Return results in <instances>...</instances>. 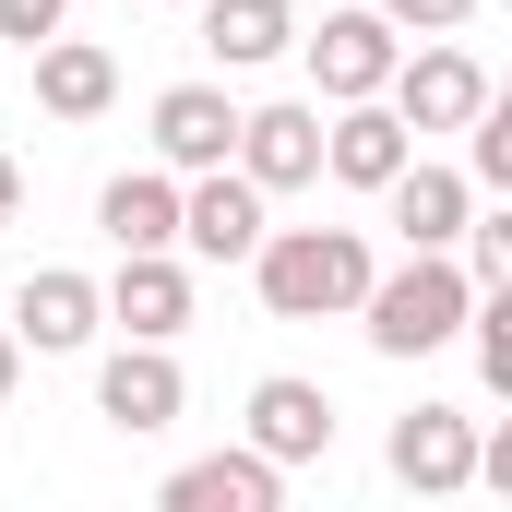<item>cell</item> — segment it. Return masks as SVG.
<instances>
[{"instance_id":"25","label":"cell","mask_w":512,"mask_h":512,"mask_svg":"<svg viewBox=\"0 0 512 512\" xmlns=\"http://www.w3.org/2000/svg\"><path fill=\"white\" fill-rule=\"evenodd\" d=\"M167 12H191V0H167Z\"/></svg>"},{"instance_id":"18","label":"cell","mask_w":512,"mask_h":512,"mask_svg":"<svg viewBox=\"0 0 512 512\" xmlns=\"http://www.w3.org/2000/svg\"><path fill=\"white\" fill-rule=\"evenodd\" d=\"M191 12H203L215 72H262V60L298 48V0H191Z\"/></svg>"},{"instance_id":"10","label":"cell","mask_w":512,"mask_h":512,"mask_svg":"<svg viewBox=\"0 0 512 512\" xmlns=\"http://www.w3.org/2000/svg\"><path fill=\"white\" fill-rule=\"evenodd\" d=\"M370 203H382V227L405 239V251H453V239H465V215H477V179H465V167H429V155H405V167H393Z\"/></svg>"},{"instance_id":"3","label":"cell","mask_w":512,"mask_h":512,"mask_svg":"<svg viewBox=\"0 0 512 512\" xmlns=\"http://www.w3.org/2000/svg\"><path fill=\"white\" fill-rule=\"evenodd\" d=\"M489 96H501V84H489V60H477V48H453V36L405 48V60H393V84H382V108H393L405 131H465Z\"/></svg>"},{"instance_id":"16","label":"cell","mask_w":512,"mask_h":512,"mask_svg":"<svg viewBox=\"0 0 512 512\" xmlns=\"http://www.w3.org/2000/svg\"><path fill=\"white\" fill-rule=\"evenodd\" d=\"M405 155H417V131L393 120L382 96H346V108L322 120V179H346V191H382Z\"/></svg>"},{"instance_id":"14","label":"cell","mask_w":512,"mask_h":512,"mask_svg":"<svg viewBox=\"0 0 512 512\" xmlns=\"http://www.w3.org/2000/svg\"><path fill=\"white\" fill-rule=\"evenodd\" d=\"M143 120H155V167L191 179V167H227V143H239V96H227V84H167Z\"/></svg>"},{"instance_id":"4","label":"cell","mask_w":512,"mask_h":512,"mask_svg":"<svg viewBox=\"0 0 512 512\" xmlns=\"http://www.w3.org/2000/svg\"><path fill=\"white\" fill-rule=\"evenodd\" d=\"M96 417H108L120 441H155V429H179V417H191L179 346H143V334H120V346L96 358Z\"/></svg>"},{"instance_id":"7","label":"cell","mask_w":512,"mask_h":512,"mask_svg":"<svg viewBox=\"0 0 512 512\" xmlns=\"http://www.w3.org/2000/svg\"><path fill=\"white\" fill-rule=\"evenodd\" d=\"M108 334V298H96V274H72V262H36L24 286H12V346H36V358H84Z\"/></svg>"},{"instance_id":"22","label":"cell","mask_w":512,"mask_h":512,"mask_svg":"<svg viewBox=\"0 0 512 512\" xmlns=\"http://www.w3.org/2000/svg\"><path fill=\"white\" fill-rule=\"evenodd\" d=\"M72 24V0H0V36L12 48H36V36H60Z\"/></svg>"},{"instance_id":"24","label":"cell","mask_w":512,"mask_h":512,"mask_svg":"<svg viewBox=\"0 0 512 512\" xmlns=\"http://www.w3.org/2000/svg\"><path fill=\"white\" fill-rule=\"evenodd\" d=\"M12 215H24V167L0 155V227H12Z\"/></svg>"},{"instance_id":"8","label":"cell","mask_w":512,"mask_h":512,"mask_svg":"<svg viewBox=\"0 0 512 512\" xmlns=\"http://www.w3.org/2000/svg\"><path fill=\"white\" fill-rule=\"evenodd\" d=\"M227 167L262 179V191H310L322 179V96H274V108H239V143Z\"/></svg>"},{"instance_id":"2","label":"cell","mask_w":512,"mask_h":512,"mask_svg":"<svg viewBox=\"0 0 512 512\" xmlns=\"http://www.w3.org/2000/svg\"><path fill=\"white\" fill-rule=\"evenodd\" d=\"M465 298H477V274L453 251H405L393 274H370L358 286V334H370V358H441L453 334H465Z\"/></svg>"},{"instance_id":"23","label":"cell","mask_w":512,"mask_h":512,"mask_svg":"<svg viewBox=\"0 0 512 512\" xmlns=\"http://www.w3.org/2000/svg\"><path fill=\"white\" fill-rule=\"evenodd\" d=\"M24 393V346H12V322H0V405Z\"/></svg>"},{"instance_id":"12","label":"cell","mask_w":512,"mask_h":512,"mask_svg":"<svg viewBox=\"0 0 512 512\" xmlns=\"http://www.w3.org/2000/svg\"><path fill=\"white\" fill-rule=\"evenodd\" d=\"M251 453H274V465H322L334 453V393L298 382V370H274V382H251V429H239Z\"/></svg>"},{"instance_id":"9","label":"cell","mask_w":512,"mask_h":512,"mask_svg":"<svg viewBox=\"0 0 512 512\" xmlns=\"http://www.w3.org/2000/svg\"><path fill=\"white\" fill-rule=\"evenodd\" d=\"M382 465L417 501H465V477H477V417H465V405H405L393 441H382Z\"/></svg>"},{"instance_id":"5","label":"cell","mask_w":512,"mask_h":512,"mask_svg":"<svg viewBox=\"0 0 512 512\" xmlns=\"http://www.w3.org/2000/svg\"><path fill=\"white\" fill-rule=\"evenodd\" d=\"M274 227V191L239 167H191L179 179V262H251V239Z\"/></svg>"},{"instance_id":"13","label":"cell","mask_w":512,"mask_h":512,"mask_svg":"<svg viewBox=\"0 0 512 512\" xmlns=\"http://www.w3.org/2000/svg\"><path fill=\"white\" fill-rule=\"evenodd\" d=\"M155 501H167V512H274V501H286V465L251 453V441H227V453H191Z\"/></svg>"},{"instance_id":"15","label":"cell","mask_w":512,"mask_h":512,"mask_svg":"<svg viewBox=\"0 0 512 512\" xmlns=\"http://www.w3.org/2000/svg\"><path fill=\"white\" fill-rule=\"evenodd\" d=\"M24 60H36V108H48V120H108V108H120V60H108L96 36L60 24V36H36Z\"/></svg>"},{"instance_id":"17","label":"cell","mask_w":512,"mask_h":512,"mask_svg":"<svg viewBox=\"0 0 512 512\" xmlns=\"http://www.w3.org/2000/svg\"><path fill=\"white\" fill-rule=\"evenodd\" d=\"M96 227L108 251H179V167H120L96 191Z\"/></svg>"},{"instance_id":"20","label":"cell","mask_w":512,"mask_h":512,"mask_svg":"<svg viewBox=\"0 0 512 512\" xmlns=\"http://www.w3.org/2000/svg\"><path fill=\"white\" fill-rule=\"evenodd\" d=\"M465 179H477V191H512V108L501 96L465 120Z\"/></svg>"},{"instance_id":"6","label":"cell","mask_w":512,"mask_h":512,"mask_svg":"<svg viewBox=\"0 0 512 512\" xmlns=\"http://www.w3.org/2000/svg\"><path fill=\"white\" fill-rule=\"evenodd\" d=\"M298 48H310V84H322V108H346V96H382L393 60H405V36H393L370 0H346V12H322V24H298Z\"/></svg>"},{"instance_id":"21","label":"cell","mask_w":512,"mask_h":512,"mask_svg":"<svg viewBox=\"0 0 512 512\" xmlns=\"http://www.w3.org/2000/svg\"><path fill=\"white\" fill-rule=\"evenodd\" d=\"M370 12H382L393 36H465V12H477V0H370Z\"/></svg>"},{"instance_id":"19","label":"cell","mask_w":512,"mask_h":512,"mask_svg":"<svg viewBox=\"0 0 512 512\" xmlns=\"http://www.w3.org/2000/svg\"><path fill=\"white\" fill-rule=\"evenodd\" d=\"M465 334H477V382L512 405V286H477L465 298Z\"/></svg>"},{"instance_id":"11","label":"cell","mask_w":512,"mask_h":512,"mask_svg":"<svg viewBox=\"0 0 512 512\" xmlns=\"http://www.w3.org/2000/svg\"><path fill=\"white\" fill-rule=\"evenodd\" d=\"M96 298H108V322L143 334V346H179V334H191V262L179 251H120V274H108Z\"/></svg>"},{"instance_id":"1","label":"cell","mask_w":512,"mask_h":512,"mask_svg":"<svg viewBox=\"0 0 512 512\" xmlns=\"http://www.w3.org/2000/svg\"><path fill=\"white\" fill-rule=\"evenodd\" d=\"M370 274H382L370 227H262L251 239V286L274 322H346Z\"/></svg>"}]
</instances>
